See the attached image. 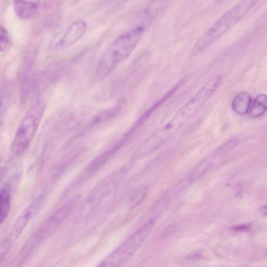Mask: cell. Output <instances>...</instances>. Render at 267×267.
I'll return each mask as SVG.
<instances>
[{"label": "cell", "instance_id": "30bf717a", "mask_svg": "<svg viewBox=\"0 0 267 267\" xmlns=\"http://www.w3.org/2000/svg\"><path fill=\"white\" fill-rule=\"evenodd\" d=\"M267 98L265 94H261L252 101L249 114L252 118H258L264 115L267 110Z\"/></svg>", "mask_w": 267, "mask_h": 267}, {"label": "cell", "instance_id": "8992f818", "mask_svg": "<svg viewBox=\"0 0 267 267\" xmlns=\"http://www.w3.org/2000/svg\"><path fill=\"white\" fill-rule=\"evenodd\" d=\"M87 28L84 21H78L71 25L54 42V48L63 50L70 47L84 34Z\"/></svg>", "mask_w": 267, "mask_h": 267}, {"label": "cell", "instance_id": "8fae6325", "mask_svg": "<svg viewBox=\"0 0 267 267\" xmlns=\"http://www.w3.org/2000/svg\"><path fill=\"white\" fill-rule=\"evenodd\" d=\"M9 38L6 29L0 25V52L6 50L9 44Z\"/></svg>", "mask_w": 267, "mask_h": 267}, {"label": "cell", "instance_id": "3957f363", "mask_svg": "<svg viewBox=\"0 0 267 267\" xmlns=\"http://www.w3.org/2000/svg\"><path fill=\"white\" fill-rule=\"evenodd\" d=\"M199 109L200 106L197 102L194 99H190L177 113L172 120L140 147L142 153L146 155L163 145Z\"/></svg>", "mask_w": 267, "mask_h": 267}, {"label": "cell", "instance_id": "7a4b0ae2", "mask_svg": "<svg viewBox=\"0 0 267 267\" xmlns=\"http://www.w3.org/2000/svg\"><path fill=\"white\" fill-rule=\"evenodd\" d=\"M144 30L143 26H139L117 38L100 63L98 76L104 77L117 63L129 57L140 41Z\"/></svg>", "mask_w": 267, "mask_h": 267}, {"label": "cell", "instance_id": "ba28073f", "mask_svg": "<svg viewBox=\"0 0 267 267\" xmlns=\"http://www.w3.org/2000/svg\"><path fill=\"white\" fill-rule=\"evenodd\" d=\"M252 101V96L250 93L240 92L233 100L232 109L239 115H245L249 113Z\"/></svg>", "mask_w": 267, "mask_h": 267}, {"label": "cell", "instance_id": "9a60e30c", "mask_svg": "<svg viewBox=\"0 0 267 267\" xmlns=\"http://www.w3.org/2000/svg\"><path fill=\"white\" fill-rule=\"evenodd\" d=\"M1 119H0V125H1Z\"/></svg>", "mask_w": 267, "mask_h": 267}, {"label": "cell", "instance_id": "52a82bcc", "mask_svg": "<svg viewBox=\"0 0 267 267\" xmlns=\"http://www.w3.org/2000/svg\"><path fill=\"white\" fill-rule=\"evenodd\" d=\"M40 2L38 1H15L14 9L18 17L27 19L33 17L37 12Z\"/></svg>", "mask_w": 267, "mask_h": 267}, {"label": "cell", "instance_id": "6da1fadb", "mask_svg": "<svg viewBox=\"0 0 267 267\" xmlns=\"http://www.w3.org/2000/svg\"><path fill=\"white\" fill-rule=\"evenodd\" d=\"M256 2L252 0H245L231 7L197 40L191 49V55H197L226 33L250 11Z\"/></svg>", "mask_w": 267, "mask_h": 267}, {"label": "cell", "instance_id": "9c48e42d", "mask_svg": "<svg viewBox=\"0 0 267 267\" xmlns=\"http://www.w3.org/2000/svg\"><path fill=\"white\" fill-rule=\"evenodd\" d=\"M12 198L8 188L0 189V224L7 218L11 207Z\"/></svg>", "mask_w": 267, "mask_h": 267}, {"label": "cell", "instance_id": "5b68a950", "mask_svg": "<svg viewBox=\"0 0 267 267\" xmlns=\"http://www.w3.org/2000/svg\"><path fill=\"white\" fill-rule=\"evenodd\" d=\"M155 221L148 222L128 238L97 267H119L129 260L152 232Z\"/></svg>", "mask_w": 267, "mask_h": 267}, {"label": "cell", "instance_id": "5bb4252c", "mask_svg": "<svg viewBox=\"0 0 267 267\" xmlns=\"http://www.w3.org/2000/svg\"><path fill=\"white\" fill-rule=\"evenodd\" d=\"M261 212L263 216L266 217L267 215V207L266 206L263 207L261 210Z\"/></svg>", "mask_w": 267, "mask_h": 267}, {"label": "cell", "instance_id": "4fadbf2b", "mask_svg": "<svg viewBox=\"0 0 267 267\" xmlns=\"http://www.w3.org/2000/svg\"><path fill=\"white\" fill-rule=\"evenodd\" d=\"M4 175V169L2 166H0V182L3 178Z\"/></svg>", "mask_w": 267, "mask_h": 267}, {"label": "cell", "instance_id": "7c38bea8", "mask_svg": "<svg viewBox=\"0 0 267 267\" xmlns=\"http://www.w3.org/2000/svg\"><path fill=\"white\" fill-rule=\"evenodd\" d=\"M251 228V225L250 224H244L233 227V230L235 231L244 232L249 231Z\"/></svg>", "mask_w": 267, "mask_h": 267}, {"label": "cell", "instance_id": "277c9868", "mask_svg": "<svg viewBox=\"0 0 267 267\" xmlns=\"http://www.w3.org/2000/svg\"><path fill=\"white\" fill-rule=\"evenodd\" d=\"M44 110V105L38 102L25 115L14 139L12 147L13 155L19 156L26 151L36 133Z\"/></svg>", "mask_w": 267, "mask_h": 267}]
</instances>
